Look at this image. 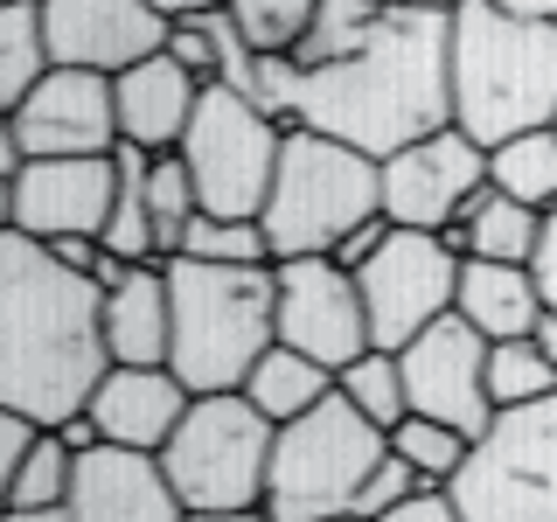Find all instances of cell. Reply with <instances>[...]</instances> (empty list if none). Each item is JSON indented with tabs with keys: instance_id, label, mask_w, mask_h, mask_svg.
I'll list each match as a JSON object with an SVG mask.
<instances>
[{
	"instance_id": "6da1fadb",
	"label": "cell",
	"mask_w": 557,
	"mask_h": 522,
	"mask_svg": "<svg viewBox=\"0 0 557 522\" xmlns=\"http://www.w3.org/2000/svg\"><path fill=\"white\" fill-rule=\"evenodd\" d=\"M112 376L104 341V286L70 272L49 244L22 231L0 237V411H28L57 432L63 418L91 411L98 383Z\"/></svg>"
},
{
	"instance_id": "7a4b0ae2",
	"label": "cell",
	"mask_w": 557,
	"mask_h": 522,
	"mask_svg": "<svg viewBox=\"0 0 557 522\" xmlns=\"http://www.w3.org/2000/svg\"><path fill=\"white\" fill-rule=\"evenodd\" d=\"M293 126L327 133L342 147L391 161L418 139L453 126V14L391 8L383 28L348 63L307 70L300 119Z\"/></svg>"
},
{
	"instance_id": "3957f363",
	"label": "cell",
	"mask_w": 557,
	"mask_h": 522,
	"mask_svg": "<svg viewBox=\"0 0 557 522\" xmlns=\"http://www.w3.org/2000/svg\"><path fill=\"white\" fill-rule=\"evenodd\" d=\"M453 126L495 153L516 133L557 126V28L509 22L487 0L453 14Z\"/></svg>"
},
{
	"instance_id": "277c9868",
	"label": "cell",
	"mask_w": 557,
	"mask_h": 522,
	"mask_svg": "<svg viewBox=\"0 0 557 522\" xmlns=\"http://www.w3.org/2000/svg\"><path fill=\"white\" fill-rule=\"evenodd\" d=\"M174 356L168 370L196 397L244 390L251 370L278 348V265H202L174 258Z\"/></svg>"
},
{
	"instance_id": "5b68a950",
	"label": "cell",
	"mask_w": 557,
	"mask_h": 522,
	"mask_svg": "<svg viewBox=\"0 0 557 522\" xmlns=\"http://www.w3.org/2000/svg\"><path fill=\"white\" fill-rule=\"evenodd\" d=\"M370 216H383V161L342 147L327 133L286 126L278 182L265 196V216H258L272 237V265H286V258H327Z\"/></svg>"
},
{
	"instance_id": "8992f818",
	"label": "cell",
	"mask_w": 557,
	"mask_h": 522,
	"mask_svg": "<svg viewBox=\"0 0 557 522\" xmlns=\"http://www.w3.org/2000/svg\"><path fill=\"white\" fill-rule=\"evenodd\" d=\"M391 460V432L370 425L348 397L335 390L327 405H313L307 418L278 425L272 446V487H265V515L272 522H335L362 515V487Z\"/></svg>"
},
{
	"instance_id": "52a82bcc",
	"label": "cell",
	"mask_w": 557,
	"mask_h": 522,
	"mask_svg": "<svg viewBox=\"0 0 557 522\" xmlns=\"http://www.w3.org/2000/svg\"><path fill=\"white\" fill-rule=\"evenodd\" d=\"M272 446H278V425L244 390L196 397L188 418H182V432H174L168 452H161V474H168L174 501H182L188 515L265 509Z\"/></svg>"
},
{
	"instance_id": "ba28073f",
	"label": "cell",
	"mask_w": 557,
	"mask_h": 522,
	"mask_svg": "<svg viewBox=\"0 0 557 522\" xmlns=\"http://www.w3.org/2000/svg\"><path fill=\"white\" fill-rule=\"evenodd\" d=\"M460 522H557V390L495 411L453 474Z\"/></svg>"
},
{
	"instance_id": "9c48e42d",
	"label": "cell",
	"mask_w": 557,
	"mask_h": 522,
	"mask_svg": "<svg viewBox=\"0 0 557 522\" xmlns=\"http://www.w3.org/2000/svg\"><path fill=\"white\" fill-rule=\"evenodd\" d=\"M278 153H286V126L265 119L244 91L209 84L196 104V126L182 139V161L196 174L202 216H265V196L278 182Z\"/></svg>"
},
{
	"instance_id": "30bf717a",
	"label": "cell",
	"mask_w": 557,
	"mask_h": 522,
	"mask_svg": "<svg viewBox=\"0 0 557 522\" xmlns=\"http://www.w3.org/2000/svg\"><path fill=\"white\" fill-rule=\"evenodd\" d=\"M362 307H370L376 348H411L432 321H446L460 300V251L432 231H391V244L356 272Z\"/></svg>"
},
{
	"instance_id": "8fae6325",
	"label": "cell",
	"mask_w": 557,
	"mask_h": 522,
	"mask_svg": "<svg viewBox=\"0 0 557 522\" xmlns=\"http://www.w3.org/2000/svg\"><path fill=\"white\" fill-rule=\"evenodd\" d=\"M487 196V147H474L460 126L418 139V147L383 161V216L397 231H432L446 237L467 223V209Z\"/></svg>"
},
{
	"instance_id": "7c38bea8",
	"label": "cell",
	"mask_w": 557,
	"mask_h": 522,
	"mask_svg": "<svg viewBox=\"0 0 557 522\" xmlns=\"http://www.w3.org/2000/svg\"><path fill=\"white\" fill-rule=\"evenodd\" d=\"M278 341L300 356L348 370L356 356H370V307H362L356 272H342L335 258H286L278 265Z\"/></svg>"
},
{
	"instance_id": "4fadbf2b",
	"label": "cell",
	"mask_w": 557,
	"mask_h": 522,
	"mask_svg": "<svg viewBox=\"0 0 557 522\" xmlns=\"http://www.w3.org/2000/svg\"><path fill=\"white\" fill-rule=\"evenodd\" d=\"M8 133L28 161H104L119 153V98L98 70H49L28 104L8 112Z\"/></svg>"
},
{
	"instance_id": "5bb4252c",
	"label": "cell",
	"mask_w": 557,
	"mask_h": 522,
	"mask_svg": "<svg viewBox=\"0 0 557 522\" xmlns=\"http://www.w3.org/2000/svg\"><path fill=\"white\" fill-rule=\"evenodd\" d=\"M405 362V390H411V411L418 418H440V425L481 439L495 425V397H487V341L460 313L432 321L411 348H397Z\"/></svg>"
},
{
	"instance_id": "9a60e30c",
	"label": "cell",
	"mask_w": 557,
	"mask_h": 522,
	"mask_svg": "<svg viewBox=\"0 0 557 522\" xmlns=\"http://www.w3.org/2000/svg\"><path fill=\"white\" fill-rule=\"evenodd\" d=\"M8 188V231H22L35 244L57 237H98L112 231V202H119V161H28Z\"/></svg>"
},
{
	"instance_id": "2e32d148",
	"label": "cell",
	"mask_w": 557,
	"mask_h": 522,
	"mask_svg": "<svg viewBox=\"0 0 557 522\" xmlns=\"http://www.w3.org/2000/svg\"><path fill=\"white\" fill-rule=\"evenodd\" d=\"M42 28L57 70H98V77H119L168 49V22L147 0H42Z\"/></svg>"
},
{
	"instance_id": "e0dca14e",
	"label": "cell",
	"mask_w": 557,
	"mask_h": 522,
	"mask_svg": "<svg viewBox=\"0 0 557 522\" xmlns=\"http://www.w3.org/2000/svg\"><path fill=\"white\" fill-rule=\"evenodd\" d=\"M8 522H188V509L174 501L153 452L98 446V452H77V487H70L63 509L8 515Z\"/></svg>"
},
{
	"instance_id": "ac0fdd59",
	"label": "cell",
	"mask_w": 557,
	"mask_h": 522,
	"mask_svg": "<svg viewBox=\"0 0 557 522\" xmlns=\"http://www.w3.org/2000/svg\"><path fill=\"white\" fill-rule=\"evenodd\" d=\"M209 84L196 70H182L161 49V57L133 63L112 77V98H119V139L139 153H182L188 126H196V104H202Z\"/></svg>"
},
{
	"instance_id": "d6986e66",
	"label": "cell",
	"mask_w": 557,
	"mask_h": 522,
	"mask_svg": "<svg viewBox=\"0 0 557 522\" xmlns=\"http://www.w3.org/2000/svg\"><path fill=\"white\" fill-rule=\"evenodd\" d=\"M188 405H196V390H188L174 370H119L112 362V376H104L98 397H91V418H98L104 446L153 452V460H161L168 439L182 432Z\"/></svg>"
},
{
	"instance_id": "ffe728a7",
	"label": "cell",
	"mask_w": 557,
	"mask_h": 522,
	"mask_svg": "<svg viewBox=\"0 0 557 522\" xmlns=\"http://www.w3.org/2000/svg\"><path fill=\"white\" fill-rule=\"evenodd\" d=\"M104 341L119 370H168L174 356V293L168 265H133L104 293Z\"/></svg>"
},
{
	"instance_id": "44dd1931",
	"label": "cell",
	"mask_w": 557,
	"mask_h": 522,
	"mask_svg": "<svg viewBox=\"0 0 557 522\" xmlns=\"http://www.w3.org/2000/svg\"><path fill=\"white\" fill-rule=\"evenodd\" d=\"M481 341H522L544 321V293H536L530 265H487V258H460V300H453Z\"/></svg>"
},
{
	"instance_id": "7402d4cb",
	"label": "cell",
	"mask_w": 557,
	"mask_h": 522,
	"mask_svg": "<svg viewBox=\"0 0 557 522\" xmlns=\"http://www.w3.org/2000/svg\"><path fill=\"white\" fill-rule=\"evenodd\" d=\"M446 244L460 258H487V265H530L536 258V244H544V209H522L509 196H487L467 209V223H453Z\"/></svg>"
},
{
	"instance_id": "603a6c76",
	"label": "cell",
	"mask_w": 557,
	"mask_h": 522,
	"mask_svg": "<svg viewBox=\"0 0 557 522\" xmlns=\"http://www.w3.org/2000/svg\"><path fill=\"white\" fill-rule=\"evenodd\" d=\"M244 397H251V405L265 411L272 425H293V418H307L313 405H327V397H335V370H327V362H313V356H300V348H286V341H278L272 356L251 370V383H244Z\"/></svg>"
},
{
	"instance_id": "cb8c5ba5",
	"label": "cell",
	"mask_w": 557,
	"mask_h": 522,
	"mask_svg": "<svg viewBox=\"0 0 557 522\" xmlns=\"http://www.w3.org/2000/svg\"><path fill=\"white\" fill-rule=\"evenodd\" d=\"M57 70L42 28V0H0V104H28L35 84Z\"/></svg>"
},
{
	"instance_id": "d4e9b609",
	"label": "cell",
	"mask_w": 557,
	"mask_h": 522,
	"mask_svg": "<svg viewBox=\"0 0 557 522\" xmlns=\"http://www.w3.org/2000/svg\"><path fill=\"white\" fill-rule=\"evenodd\" d=\"M487 188L550 216V209H557V126L502 139V147L487 153Z\"/></svg>"
},
{
	"instance_id": "484cf974",
	"label": "cell",
	"mask_w": 557,
	"mask_h": 522,
	"mask_svg": "<svg viewBox=\"0 0 557 522\" xmlns=\"http://www.w3.org/2000/svg\"><path fill=\"white\" fill-rule=\"evenodd\" d=\"M196 216H202V196H196L188 161H182V153H153V174H147V231H153V258H161V265L182 258Z\"/></svg>"
},
{
	"instance_id": "4316f807",
	"label": "cell",
	"mask_w": 557,
	"mask_h": 522,
	"mask_svg": "<svg viewBox=\"0 0 557 522\" xmlns=\"http://www.w3.org/2000/svg\"><path fill=\"white\" fill-rule=\"evenodd\" d=\"M391 0H321L313 8V28L300 42V70H327V63H348L362 42L383 28Z\"/></svg>"
},
{
	"instance_id": "83f0119b",
	"label": "cell",
	"mask_w": 557,
	"mask_h": 522,
	"mask_svg": "<svg viewBox=\"0 0 557 522\" xmlns=\"http://www.w3.org/2000/svg\"><path fill=\"white\" fill-rule=\"evenodd\" d=\"M335 390L356 405L370 425H383V432H397L411 418V390H405V362L391 356V348H370V356H356L348 370L335 376Z\"/></svg>"
},
{
	"instance_id": "f1b7e54d",
	"label": "cell",
	"mask_w": 557,
	"mask_h": 522,
	"mask_svg": "<svg viewBox=\"0 0 557 522\" xmlns=\"http://www.w3.org/2000/svg\"><path fill=\"white\" fill-rule=\"evenodd\" d=\"M70 487H77V452H70L57 432H42L35 452L8 474V515H42V509H63Z\"/></svg>"
},
{
	"instance_id": "f546056e",
	"label": "cell",
	"mask_w": 557,
	"mask_h": 522,
	"mask_svg": "<svg viewBox=\"0 0 557 522\" xmlns=\"http://www.w3.org/2000/svg\"><path fill=\"white\" fill-rule=\"evenodd\" d=\"M557 390V362L536 356V341H487V397L495 411H516V405H536V397Z\"/></svg>"
},
{
	"instance_id": "4dcf8cb0",
	"label": "cell",
	"mask_w": 557,
	"mask_h": 522,
	"mask_svg": "<svg viewBox=\"0 0 557 522\" xmlns=\"http://www.w3.org/2000/svg\"><path fill=\"white\" fill-rule=\"evenodd\" d=\"M313 8H321V0H231V22L258 57H300V42L313 28Z\"/></svg>"
},
{
	"instance_id": "1f68e13d",
	"label": "cell",
	"mask_w": 557,
	"mask_h": 522,
	"mask_svg": "<svg viewBox=\"0 0 557 522\" xmlns=\"http://www.w3.org/2000/svg\"><path fill=\"white\" fill-rule=\"evenodd\" d=\"M391 452H397V460H411L432 487H453V474L467 467L474 439H467V432H453V425H440V418H418V411H411L405 425L391 432Z\"/></svg>"
},
{
	"instance_id": "d6a6232c",
	"label": "cell",
	"mask_w": 557,
	"mask_h": 522,
	"mask_svg": "<svg viewBox=\"0 0 557 522\" xmlns=\"http://www.w3.org/2000/svg\"><path fill=\"white\" fill-rule=\"evenodd\" d=\"M182 258H202V265H272V237L251 216H196Z\"/></svg>"
},
{
	"instance_id": "836d02e7",
	"label": "cell",
	"mask_w": 557,
	"mask_h": 522,
	"mask_svg": "<svg viewBox=\"0 0 557 522\" xmlns=\"http://www.w3.org/2000/svg\"><path fill=\"white\" fill-rule=\"evenodd\" d=\"M168 57L182 63V70H196L202 84H216V70H223V49H216V14L174 22V28H168Z\"/></svg>"
},
{
	"instance_id": "e575fe53",
	"label": "cell",
	"mask_w": 557,
	"mask_h": 522,
	"mask_svg": "<svg viewBox=\"0 0 557 522\" xmlns=\"http://www.w3.org/2000/svg\"><path fill=\"white\" fill-rule=\"evenodd\" d=\"M418 487H432V481L418 474L411 460H397V452H391V460H383L376 474H370V487H362V522L391 515V509H397V501H405V495H418Z\"/></svg>"
},
{
	"instance_id": "d590c367",
	"label": "cell",
	"mask_w": 557,
	"mask_h": 522,
	"mask_svg": "<svg viewBox=\"0 0 557 522\" xmlns=\"http://www.w3.org/2000/svg\"><path fill=\"white\" fill-rule=\"evenodd\" d=\"M49 425H35L28 411H0V487H8V474L35 452V439H42Z\"/></svg>"
},
{
	"instance_id": "8d00e7d4",
	"label": "cell",
	"mask_w": 557,
	"mask_h": 522,
	"mask_svg": "<svg viewBox=\"0 0 557 522\" xmlns=\"http://www.w3.org/2000/svg\"><path fill=\"white\" fill-rule=\"evenodd\" d=\"M376 522H460V501H453V487H418V495H405Z\"/></svg>"
},
{
	"instance_id": "74e56055",
	"label": "cell",
	"mask_w": 557,
	"mask_h": 522,
	"mask_svg": "<svg viewBox=\"0 0 557 522\" xmlns=\"http://www.w3.org/2000/svg\"><path fill=\"white\" fill-rule=\"evenodd\" d=\"M530 272H536V293H544V307L557 313V209H550V216H544V244H536Z\"/></svg>"
},
{
	"instance_id": "f35d334b",
	"label": "cell",
	"mask_w": 557,
	"mask_h": 522,
	"mask_svg": "<svg viewBox=\"0 0 557 522\" xmlns=\"http://www.w3.org/2000/svg\"><path fill=\"white\" fill-rule=\"evenodd\" d=\"M153 14L174 28V22H196V14H216V8H231V0H147Z\"/></svg>"
},
{
	"instance_id": "ab89813d",
	"label": "cell",
	"mask_w": 557,
	"mask_h": 522,
	"mask_svg": "<svg viewBox=\"0 0 557 522\" xmlns=\"http://www.w3.org/2000/svg\"><path fill=\"white\" fill-rule=\"evenodd\" d=\"M487 8H502L509 22H544V28H557V0H487Z\"/></svg>"
},
{
	"instance_id": "60d3db41",
	"label": "cell",
	"mask_w": 557,
	"mask_h": 522,
	"mask_svg": "<svg viewBox=\"0 0 557 522\" xmlns=\"http://www.w3.org/2000/svg\"><path fill=\"white\" fill-rule=\"evenodd\" d=\"M530 341H536V356H550V362H557V313H550V307H544V321L530 327Z\"/></svg>"
},
{
	"instance_id": "b9f144b4",
	"label": "cell",
	"mask_w": 557,
	"mask_h": 522,
	"mask_svg": "<svg viewBox=\"0 0 557 522\" xmlns=\"http://www.w3.org/2000/svg\"><path fill=\"white\" fill-rule=\"evenodd\" d=\"M391 8H411V14H460V0H391Z\"/></svg>"
},
{
	"instance_id": "7bdbcfd3",
	"label": "cell",
	"mask_w": 557,
	"mask_h": 522,
	"mask_svg": "<svg viewBox=\"0 0 557 522\" xmlns=\"http://www.w3.org/2000/svg\"><path fill=\"white\" fill-rule=\"evenodd\" d=\"M188 522H272L265 509H237V515H188Z\"/></svg>"
},
{
	"instance_id": "ee69618b",
	"label": "cell",
	"mask_w": 557,
	"mask_h": 522,
	"mask_svg": "<svg viewBox=\"0 0 557 522\" xmlns=\"http://www.w3.org/2000/svg\"><path fill=\"white\" fill-rule=\"evenodd\" d=\"M335 522H362V515H335Z\"/></svg>"
}]
</instances>
